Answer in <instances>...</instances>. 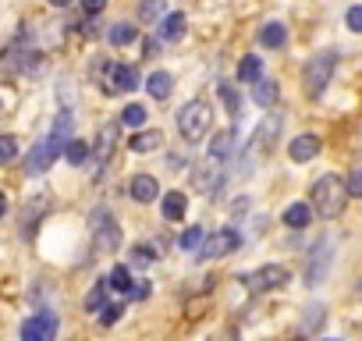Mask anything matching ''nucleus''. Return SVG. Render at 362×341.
<instances>
[{
	"instance_id": "nucleus-38",
	"label": "nucleus",
	"mask_w": 362,
	"mask_h": 341,
	"mask_svg": "<svg viewBox=\"0 0 362 341\" xmlns=\"http://www.w3.org/2000/svg\"><path fill=\"white\" fill-rule=\"evenodd\" d=\"M348 192L351 196H362V167L351 170V178H348Z\"/></svg>"
},
{
	"instance_id": "nucleus-17",
	"label": "nucleus",
	"mask_w": 362,
	"mask_h": 341,
	"mask_svg": "<svg viewBox=\"0 0 362 341\" xmlns=\"http://www.w3.org/2000/svg\"><path fill=\"white\" fill-rule=\"evenodd\" d=\"M185 207H189L185 192H167L163 203H160V210H163L167 221H181V217H185Z\"/></svg>"
},
{
	"instance_id": "nucleus-40",
	"label": "nucleus",
	"mask_w": 362,
	"mask_h": 341,
	"mask_svg": "<svg viewBox=\"0 0 362 341\" xmlns=\"http://www.w3.org/2000/svg\"><path fill=\"white\" fill-rule=\"evenodd\" d=\"M156 11H160V0H146V4L139 8V15H142V22H149V18H153Z\"/></svg>"
},
{
	"instance_id": "nucleus-22",
	"label": "nucleus",
	"mask_w": 362,
	"mask_h": 341,
	"mask_svg": "<svg viewBox=\"0 0 362 341\" xmlns=\"http://www.w3.org/2000/svg\"><path fill=\"white\" fill-rule=\"evenodd\" d=\"M64 156H68V163H75V167H82L89 156H93V146L86 142V139H71L68 146H64Z\"/></svg>"
},
{
	"instance_id": "nucleus-21",
	"label": "nucleus",
	"mask_w": 362,
	"mask_h": 341,
	"mask_svg": "<svg viewBox=\"0 0 362 341\" xmlns=\"http://www.w3.org/2000/svg\"><path fill=\"white\" fill-rule=\"evenodd\" d=\"M284 40H288V29H284L281 22H270V25H263V29H259V43H263V47H270V50L284 47Z\"/></svg>"
},
{
	"instance_id": "nucleus-27",
	"label": "nucleus",
	"mask_w": 362,
	"mask_h": 341,
	"mask_svg": "<svg viewBox=\"0 0 362 341\" xmlns=\"http://www.w3.org/2000/svg\"><path fill=\"white\" fill-rule=\"evenodd\" d=\"M235 139H238V135H235L231 128H228V132H221V135L210 142V153H217L221 160H228V156L235 153Z\"/></svg>"
},
{
	"instance_id": "nucleus-33",
	"label": "nucleus",
	"mask_w": 362,
	"mask_h": 341,
	"mask_svg": "<svg viewBox=\"0 0 362 341\" xmlns=\"http://www.w3.org/2000/svg\"><path fill=\"white\" fill-rule=\"evenodd\" d=\"M156 256H153V245H132V263L135 267H149Z\"/></svg>"
},
{
	"instance_id": "nucleus-35",
	"label": "nucleus",
	"mask_w": 362,
	"mask_h": 341,
	"mask_svg": "<svg viewBox=\"0 0 362 341\" xmlns=\"http://www.w3.org/2000/svg\"><path fill=\"white\" fill-rule=\"evenodd\" d=\"M121 313H124V306H103V309H100V323H103V327H110V323H117V320H121Z\"/></svg>"
},
{
	"instance_id": "nucleus-3",
	"label": "nucleus",
	"mask_w": 362,
	"mask_h": 341,
	"mask_svg": "<svg viewBox=\"0 0 362 341\" xmlns=\"http://www.w3.org/2000/svg\"><path fill=\"white\" fill-rule=\"evenodd\" d=\"M334 68H337V50H320V54H313V61L305 64V93H309L313 100L323 96V89L330 86Z\"/></svg>"
},
{
	"instance_id": "nucleus-15",
	"label": "nucleus",
	"mask_w": 362,
	"mask_h": 341,
	"mask_svg": "<svg viewBox=\"0 0 362 341\" xmlns=\"http://www.w3.org/2000/svg\"><path fill=\"white\" fill-rule=\"evenodd\" d=\"M181 36H185V15L174 11V15H167V18L160 22V40H163V43H177Z\"/></svg>"
},
{
	"instance_id": "nucleus-26",
	"label": "nucleus",
	"mask_w": 362,
	"mask_h": 341,
	"mask_svg": "<svg viewBox=\"0 0 362 341\" xmlns=\"http://www.w3.org/2000/svg\"><path fill=\"white\" fill-rule=\"evenodd\" d=\"M135 36H139V33H135V25H128V22H117V25H110V33H107V40H110L114 47H128Z\"/></svg>"
},
{
	"instance_id": "nucleus-14",
	"label": "nucleus",
	"mask_w": 362,
	"mask_h": 341,
	"mask_svg": "<svg viewBox=\"0 0 362 341\" xmlns=\"http://www.w3.org/2000/svg\"><path fill=\"white\" fill-rule=\"evenodd\" d=\"M114 142H117V125H103L100 135H96V167H107Z\"/></svg>"
},
{
	"instance_id": "nucleus-8",
	"label": "nucleus",
	"mask_w": 362,
	"mask_h": 341,
	"mask_svg": "<svg viewBox=\"0 0 362 341\" xmlns=\"http://www.w3.org/2000/svg\"><path fill=\"white\" fill-rule=\"evenodd\" d=\"M54 334H57V313H36L22 323L25 341H50Z\"/></svg>"
},
{
	"instance_id": "nucleus-2",
	"label": "nucleus",
	"mask_w": 362,
	"mask_h": 341,
	"mask_svg": "<svg viewBox=\"0 0 362 341\" xmlns=\"http://www.w3.org/2000/svg\"><path fill=\"white\" fill-rule=\"evenodd\" d=\"M210 121H214V110H210L206 100H192L177 114V128H181V135H185L189 142H199L210 132Z\"/></svg>"
},
{
	"instance_id": "nucleus-37",
	"label": "nucleus",
	"mask_w": 362,
	"mask_h": 341,
	"mask_svg": "<svg viewBox=\"0 0 362 341\" xmlns=\"http://www.w3.org/2000/svg\"><path fill=\"white\" fill-rule=\"evenodd\" d=\"M344 18H348V29H351V33H362V8H358V4H355V8H348V15H344Z\"/></svg>"
},
{
	"instance_id": "nucleus-25",
	"label": "nucleus",
	"mask_w": 362,
	"mask_h": 341,
	"mask_svg": "<svg viewBox=\"0 0 362 341\" xmlns=\"http://www.w3.org/2000/svg\"><path fill=\"white\" fill-rule=\"evenodd\" d=\"M160 142H163V135H160L156 128H149V132H139V135L132 139V149H135V153H153Z\"/></svg>"
},
{
	"instance_id": "nucleus-12",
	"label": "nucleus",
	"mask_w": 362,
	"mask_h": 341,
	"mask_svg": "<svg viewBox=\"0 0 362 341\" xmlns=\"http://www.w3.org/2000/svg\"><path fill=\"white\" fill-rule=\"evenodd\" d=\"M320 135H298L295 142H288V156L295 160V163H305V160H313L316 153H320Z\"/></svg>"
},
{
	"instance_id": "nucleus-36",
	"label": "nucleus",
	"mask_w": 362,
	"mask_h": 341,
	"mask_svg": "<svg viewBox=\"0 0 362 341\" xmlns=\"http://www.w3.org/2000/svg\"><path fill=\"white\" fill-rule=\"evenodd\" d=\"M305 313H309V316H305L302 330H316V327L323 323V316H320V313H323V306H316V309H305Z\"/></svg>"
},
{
	"instance_id": "nucleus-24",
	"label": "nucleus",
	"mask_w": 362,
	"mask_h": 341,
	"mask_svg": "<svg viewBox=\"0 0 362 341\" xmlns=\"http://www.w3.org/2000/svg\"><path fill=\"white\" fill-rule=\"evenodd\" d=\"M238 79L249 82V86H252L256 79H263V61H259L256 54H252V57H242V64H238Z\"/></svg>"
},
{
	"instance_id": "nucleus-23",
	"label": "nucleus",
	"mask_w": 362,
	"mask_h": 341,
	"mask_svg": "<svg viewBox=\"0 0 362 341\" xmlns=\"http://www.w3.org/2000/svg\"><path fill=\"white\" fill-rule=\"evenodd\" d=\"M309 217H313L309 203H291V207L284 210V224H288V228H305Z\"/></svg>"
},
{
	"instance_id": "nucleus-16",
	"label": "nucleus",
	"mask_w": 362,
	"mask_h": 341,
	"mask_svg": "<svg viewBox=\"0 0 362 341\" xmlns=\"http://www.w3.org/2000/svg\"><path fill=\"white\" fill-rule=\"evenodd\" d=\"M71 128H75L71 114H68V110H61V114L54 117V128H50V139L57 142V149H64V146L71 142Z\"/></svg>"
},
{
	"instance_id": "nucleus-11",
	"label": "nucleus",
	"mask_w": 362,
	"mask_h": 341,
	"mask_svg": "<svg viewBox=\"0 0 362 341\" xmlns=\"http://www.w3.org/2000/svg\"><path fill=\"white\" fill-rule=\"evenodd\" d=\"M135 86H139L135 68H128V64H110L107 68V93H132Z\"/></svg>"
},
{
	"instance_id": "nucleus-18",
	"label": "nucleus",
	"mask_w": 362,
	"mask_h": 341,
	"mask_svg": "<svg viewBox=\"0 0 362 341\" xmlns=\"http://www.w3.org/2000/svg\"><path fill=\"white\" fill-rule=\"evenodd\" d=\"M252 100L259 107H274L277 103V82L274 79H256L252 82Z\"/></svg>"
},
{
	"instance_id": "nucleus-32",
	"label": "nucleus",
	"mask_w": 362,
	"mask_h": 341,
	"mask_svg": "<svg viewBox=\"0 0 362 341\" xmlns=\"http://www.w3.org/2000/svg\"><path fill=\"white\" fill-rule=\"evenodd\" d=\"M221 103L228 107V114H238V93H235V86H228V82H221Z\"/></svg>"
},
{
	"instance_id": "nucleus-7",
	"label": "nucleus",
	"mask_w": 362,
	"mask_h": 341,
	"mask_svg": "<svg viewBox=\"0 0 362 341\" xmlns=\"http://www.w3.org/2000/svg\"><path fill=\"white\" fill-rule=\"evenodd\" d=\"M57 142L54 139H43V142H36L33 149H29V156H25V175H43V170H50V163L57 160Z\"/></svg>"
},
{
	"instance_id": "nucleus-34",
	"label": "nucleus",
	"mask_w": 362,
	"mask_h": 341,
	"mask_svg": "<svg viewBox=\"0 0 362 341\" xmlns=\"http://www.w3.org/2000/svg\"><path fill=\"white\" fill-rule=\"evenodd\" d=\"M15 153H18V146H15V135H4V139H0V160H4V163H11V160H15Z\"/></svg>"
},
{
	"instance_id": "nucleus-30",
	"label": "nucleus",
	"mask_w": 362,
	"mask_h": 341,
	"mask_svg": "<svg viewBox=\"0 0 362 341\" xmlns=\"http://www.w3.org/2000/svg\"><path fill=\"white\" fill-rule=\"evenodd\" d=\"M110 284V281H107ZM107 284H93L89 295H86V313H100L107 306Z\"/></svg>"
},
{
	"instance_id": "nucleus-5",
	"label": "nucleus",
	"mask_w": 362,
	"mask_h": 341,
	"mask_svg": "<svg viewBox=\"0 0 362 341\" xmlns=\"http://www.w3.org/2000/svg\"><path fill=\"white\" fill-rule=\"evenodd\" d=\"M93 238H96V253H114L121 245V228L107 210L93 214Z\"/></svg>"
},
{
	"instance_id": "nucleus-4",
	"label": "nucleus",
	"mask_w": 362,
	"mask_h": 341,
	"mask_svg": "<svg viewBox=\"0 0 362 341\" xmlns=\"http://www.w3.org/2000/svg\"><path fill=\"white\" fill-rule=\"evenodd\" d=\"M224 163L228 160H221L217 153H206V160H199L192 170V185L199 192H217V185L224 182Z\"/></svg>"
},
{
	"instance_id": "nucleus-10",
	"label": "nucleus",
	"mask_w": 362,
	"mask_h": 341,
	"mask_svg": "<svg viewBox=\"0 0 362 341\" xmlns=\"http://www.w3.org/2000/svg\"><path fill=\"white\" fill-rule=\"evenodd\" d=\"M281 284H288V267H277V263L259 267V270L249 277V288H252V291H270V288H281Z\"/></svg>"
},
{
	"instance_id": "nucleus-6",
	"label": "nucleus",
	"mask_w": 362,
	"mask_h": 341,
	"mask_svg": "<svg viewBox=\"0 0 362 341\" xmlns=\"http://www.w3.org/2000/svg\"><path fill=\"white\" fill-rule=\"evenodd\" d=\"M330 263H334V238L327 235V238H320V242H316V249H313V256H309L305 281H309V284H320V281L327 277Z\"/></svg>"
},
{
	"instance_id": "nucleus-1",
	"label": "nucleus",
	"mask_w": 362,
	"mask_h": 341,
	"mask_svg": "<svg viewBox=\"0 0 362 341\" xmlns=\"http://www.w3.org/2000/svg\"><path fill=\"white\" fill-rule=\"evenodd\" d=\"M348 196H351V192H348V185H344L337 175H323V178L313 185V210H316L320 217L334 221V217H341Z\"/></svg>"
},
{
	"instance_id": "nucleus-29",
	"label": "nucleus",
	"mask_w": 362,
	"mask_h": 341,
	"mask_svg": "<svg viewBox=\"0 0 362 341\" xmlns=\"http://www.w3.org/2000/svg\"><path fill=\"white\" fill-rule=\"evenodd\" d=\"M107 281H110V288H114V291H132V284H135V281H132V270H128V267H121V263H117V267H110V277H107Z\"/></svg>"
},
{
	"instance_id": "nucleus-31",
	"label": "nucleus",
	"mask_w": 362,
	"mask_h": 341,
	"mask_svg": "<svg viewBox=\"0 0 362 341\" xmlns=\"http://www.w3.org/2000/svg\"><path fill=\"white\" fill-rule=\"evenodd\" d=\"M206 245V231L203 228H189L185 235H181V249H185V253H199Z\"/></svg>"
},
{
	"instance_id": "nucleus-9",
	"label": "nucleus",
	"mask_w": 362,
	"mask_h": 341,
	"mask_svg": "<svg viewBox=\"0 0 362 341\" xmlns=\"http://www.w3.org/2000/svg\"><path fill=\"white\" fill-rule=\"evenodd\" d=\"M238 231L235 228H224V231H217V235H210L206 238V245H203V256L206 260H221V256H228V253H235L238 249Z\"/></svg>"
},
{
	"instance_id": "nucleus-39",
	"label": "nucleus",
	"mask_w": 362,
	"mask_h": 341,
	"mask_svg": "<svg viewBox=\"0 0 362 341\" xmlns=\"http://www.w3.org/2000/svg\"><path fill=\"white\" fill-rule=\"evenodd\" d=\"M149 291H153V288H149V281H135V284H132V299H139V302H142V299H149Z\"/></svg>"
},
{
	"instance_id": "nucleus-28",
	"label": "nucleus",
	"mask_w": 362,
	"mask_h": 341,
	"mask_svg": "<svg viewBox=\"0 0 362 341\" xmlns=\"http://www.w3.org/2000/svg\"><path fill=\"white\" fill-rule=\"evenodd\" d=\"M146 117H149V110H146L142 103H128L124 114H121V125H128V128H142Z\"/></svg>"
},
{
	"instance_id": "nucleus-42",
	"label": "nucleus",
	"mask_w": 362,
	"mask_h": 341,
	"mask_svg": "<svg viewBox=\"0 0 362 341\" xmlns=\"http://www.w3.org/2000/svg\"><path fill=\"white\" fill-rule=\"evenodd\" d=\"M50 4H54V8H68V4H71V0H50Z\"/></svg>"
},
{
	"instance_id": "nucleus-13",
	"label": "nucleus",
	"mask_w": 362,
	"mask_h": 341,
	"mask_svg": "<svg viewBox=\"0 0 362 341\" xmlns=\"http://www.w3.org/2000/svg\"><path fill=\"white\" fill-rule=\"evenodd\" d=\"M128 192H132L135 203H153V200L160 196V185H156V178H149V175H135L132 185H128Z\"/></svg>"
},
{
	"instance_id": "nucleus-19",
	"label": "nucleus",
	"mask_w": 362,
	"mask_h": 341,
	"mask_svg": "<svg viewBox=\"0 0 362 341\" xmlns=\"http://www.w3.org/2000/svg\"><path fill=\"white\" fill-rule=\"evenodd\" d=\"M170 86H174V82H170L167 71H153V75L146 79V93H149L153 100H167V96H170Z\"/></svg>"
},
{
	"instance_id": "nucleus-20",
	"label": "nucleus",
	"mask_w": 362,
	"mask_h": 341,
	"mask_svg": "<svg viewBox=\"0 0 362 341\" xmlns=\"http://www.w3.org/2000/svg\"><path fill=\"white\" fill-rule=\"evenodd\" d=\"M277 132H281V117L277 114H270L259 128H256V135H252V142H259L263 149H270L274 146V139H277Z\"/></svg>"
},
{
	"instance_id": "nucleus-41",
	"label": "nucleus",
	"mask_w": 362,
	"mask_h": 341,
	"mask_svg": "<svg viewBox=\"0 0 362 341\" xmlns=\"http://www.w3.org/2000/svg\"><path fill=\"white\" fill-rule=\"evenodd\" d=\"M103 4H107V0H82V11H86V15H100Z\"/></svg>"
}]
</instances>
